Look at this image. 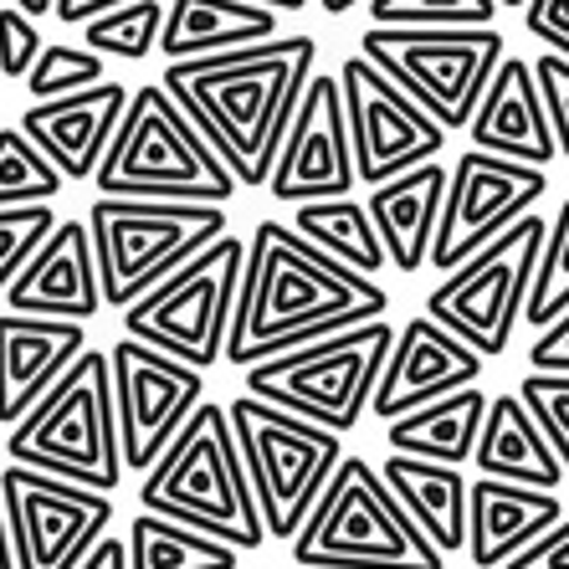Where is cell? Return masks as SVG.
Listing matches in <instances>:
<instances>
[{
	"mask_svg": "<svg viewBox=\"0 0 569 569\" xmlns=\"http://www.w3.org/2000/svg\"><path fill=\"white\" fill-rule=\"evenodd\" d=\"M359 57L396 82L400 93L441 129H467L488 93L492 72L503 67V31H426V27H365Z\"/></svg>",
	"mask_w": 569,
	"mask_h": 569,
	"instance_id": "cell-11",
	"label": "cell"
},
{
	"mask_svg": "<svg viewBox=\"0 0 569 569\" xmlns=\"http://www.w3.org/2000/svg\"><path fill=\"white\" fill-rule=\"evenodd\" d=\"M123 108H129L123 82L108 78L72 98L31 103L16 129L52 159V170L62 174V180H93L108 144H113V133H119V123H123Z\"/></svg>",
	"mask_w": 569,
	"mask_h": 569,
	"instance_id": "cell-20",
	"label": "cell"
},
{
	"mask_svg": "<svg viewBox=\"0 0 569 569\" xmlns=\"http://www.w3.org/2000/svg\"><path fill=\"white\" fill-rule=\"evenodd\" d=\"M78 569H129V543H123V533H103V539L82 555Z\"/></svg>",
	"mask_w": 569,
	"mask_h": 569,
	"instance_id": "cell-44",
	"label": "cell"
},
{
	"mask_svg": "<svg viewBox=\"0 0 569 569\" xmlns=\"http://www.w3.org/2000/svg\"><path fill=\"white\" fill-rule=\"evenodd\" d=\"M6 313L27 318H67L82 323L103 313V288H98L93 237L88 221H57V231L41 241V252L27 262V272L6 288Z\"/></svg>",
	"mask_w": 569,
	"mask_h": 569,
	"instance_id": "cell-19",
	"label": "cell"
},
{
	"mask_svg": "<svg viewBox=\"0 0 569 569\" xmlns=\"http://www.w3.org/2000/svg\"><path fill=\"white\" fill-rule=\"evenodd\" d=\"M313 37H278L247 52L206 57V62L164 67V93L190 119V129L206 139L237 190H267V174L278 164L282 133L292 123V108L303 98L308 78L318 72Z\"/></svg>",
	"mask_w": 569,
	"mask_h": 569,
	"instance_id": "cell-2",
	"label": "cell"
},
{
	"mask_svg": "<svg viewBox=\"0 0 569 569\" xmlns=\"http://www.w3.org/2000/svg\"><path fill=\"white\" fill-rule=\"evenodd\" d=\"M559 518H565L559 492L472 477V488H467V559L477 569H503L513 555H523L533 539L555 529Z\"/></svg>",
	"mask_w": 569,
	"mask_h": 569,
	"instance_id": "cell-23",
	"label": "cell"
},
{
	"mask_svg": "<svg viewBox=\"0 0 569 569\" xmlns=\"http://www.w3.org/2000/svg\"><path fill=\"white\" fill-rule=\"evenodd\" d=\"M355 149H349L345 93L333 72H313L292 108V123L282 133L278 164L267 174V196L282 206H313V200L355 196Z\"/></svg>",
	"mask_w": 569,
	"mask_h": 569,
	"instance_id": "cell-17",
	"label": "cell"
},
{
	"mask_svg": "<svg viewBox=\"0 0 569 569\" xmlns=\"http://www.w3.org/2000/svg\"><path fill=\"white\" fill-rule=\"evenodd\" d=\"M488 390H457L447 400H431L421 411L390 421L385 441L396 457H416V462H441V467H462L472 462L482 421H488Z\"/></svg>",
	"mask_w": 569,
	"mask_h": 569,
	"instance_id": "cell-28",
	"label": "cell"
},
{
	"mask_svg": "<svg viewBox=\"0 0 569 569\" xmlns=\"http://www.w3.org/2000/svg\"><path fill=\"white\" fill-rule=\"evenodd\" d=\"M88 237H93L103 308L123 313L174 267H186L196 252L226 237V206L98 196L88 206Z\"/></svg>",
	"mask_w": 569,
	"mask_h": 569,
	"instance_id": "cell-7",
	"label": "cell"
},
{
	"mask_svg": "<svg viewBox=\"0 0 569 569\" xmlns=\"http://www.w3.org/2000/svg\"><path fill=\"white\" fill-rule=\"evenodd\" d=\"M385 313H390V292L375 278L339 267L333 257L308 247L292 226L257 221L247 237V267H241L226 365L247 375L262 359L375 323Z\"/></svg>",
	"mask_w": 569,
	"mask_h": 569,
	"instance_id": "cell-1",
	"label": "cell"
},
{
	"mask_svg": "<svg viewBox=\"0 0 569 569\" xmlns=\"http://www.w3.org/2000/svg\"><path fill=\"white\" fill-rule=\"evenodd\" d=\"M62 174L21 129H0V211L16 206H52L62 196Z\"/></svg>",
	"mask_w": 569,
	"mask_h": 569,
	"instance_id": "cell-32",
	"label": "cell"
},
{
	"mask_svg": "<svg viewBox=\"0 0 569 569\" xmlns=\"http://www.w3.org/2000/svg\"><path fill=\"white\" fill-rule=\"evenodd\" d=\"M513 396L523 400V411L533 416L539 437L549 441V451L559 457V467H565V477H569V375L529 370L523 380H518Z\"/></svg>",
	"mask_w": 569,
	"mask_h": 569,
	"instance_id": "cell-36",
	"label": "cell"
},
{
	"mask_svg": "<svg viewBox=\"0 0 569 569\" xmlns=\"http://www.w3.org/2000/svg\"><path fill=\"white\" fill-rule=\"evenodd\" d=\"M241 267H247V241L226 231L221 241L196 252L186 267H174L164 282H154L133 308H123V339L149 345L206 375L211 365L226 359Z\"/></svg>",
	"mask_w": 569,
	"mask_h": 569,
	"instance_id": "cell-10",
	"label": "cell"
},
{
	"mask_svg": "<svg viewBox=\"0 0 569 569\" xmlns=\"http://www.w3.org/2000/svg\"><path fill=\"white\" fill-rule=\"evenodd\" d=\"M533 82H539L549 133H555V154L569 159V62L565 57H533Z\"/></svg>",
	"mask_w": 569,
	"mask_h": 569,
	"instance_id": "cell-38",
	"label": "cell"
},
{
	"mask_svg": "<svg viewBox=\"0 0 569 569\" xmlns=\"http://www.w3.org/2000/svg\"><path fill=\"white\" fill-rule=\"evenodd\" d=\"M318 11H329V16H349L355 6H365V0H313Z\"/></svg>",
	"mask_w": 569,
	"mask_h": 569,
	"instance_id": "cell-48",
	"label": "cell"
},
{
	"mask_svg": "<svg viewBox=\"0 0 569 569\" xmlns=\"http://www.w3.org/2000/svg\"><path fill=\"white\" fill-rule=\"evenodd\" d=\"M523 31L549 47V57L569 62V0H529L523 11Z\"/></svg>",
	"mask_w": 569,
	"mask_h": 569,
	"instance_id": "cell-40",
	"label": "cell"
},
{
	"mask_svg": "<svg viewBox=\"0 0 569 569\" xmlns=\"http://www.w3.org/2000/svg\"><path fill=\"white\" fill-rule=\"evenodd\" d=\"M0 508H6L16 569H78L113 518L108 492H88L78 482L16 462L0 472Z\"/></svg>",
	"mask_w": 569,
	"mask_h": 569,
	"instance_id": "cell-13",
	"label": "cell"
},
{
	"mask_svg": "<svg viewBox=\"0 0 569 569\" xmlns=\"http://www.w3.org/2000/svg\"><path fill=\"white\" fill-rule=\"evenodd\" d=\"M467 133H472V149H482V154L549 170V159H559V154H555V133H549L539 82H533V62L503 57V67L492 72L488 93L477 103Z\"/></svg>",
	"mask_w": 569,
	"mask_h": 569,
	"instance_id": "cell-22",
	"label": "cell"
},
{
	"mask_svg": "<svg viewBox=\"0 0 569 569\" xmlns=\"http://www.w3.org/2000/svg\"><path fill=\"white\" fill-rule=\"evenodd\" d=\"M57 231V211L52 206H16V211H0V292L11 288L27 262L41 252V241Z\"/></svg>",
	"mask_w": 569,
	"mask_h": 569,
	"instance_id": "cell-37",
	"label": "cell"
},
{
	"mask_svg": "<svg viewBox=\"0 0 569 569\" xmlns=\"http://www.w3.org/2000/svg\"><path fill=\"white\" fill-rule=\"evenodd\" d=\"M498 11H529V0H492Z\"/></svg>",
	"mask_w": 569,
	"mask_h": 569,
	"instance_id": "cell-49",
	"label": "cell"
},
{
	"mask_svg": "<svg viewBox=\"0 0 569 569\" xmlns=\"http://www.w3.org/2000/svg\"><path fill=\"white\" fill-rule=\"evenodd\" d=\"M6 457L16 467H37L47 477L78 482L88 492H113L123 482L119 406L108 349H82V359L11 426Z\"/></svg>",
	"mask_w": 569,
	"mask_h": 569,
	"instance_id": "cell-4",
	"label": "cell"
},
{
	"mask_svg": "<svg viewBox=\"0 0 569 569\" xmlns=\"http://www.w3.org/2000/svg\"><path fill=\"white\" fill-rule=\"evenodd\" d=\"M37 57H41V27L27 21L21 11H11V6H0V78L27 82Z\"/></svg>",
	"mask_w": 569,
	"mask_h": 569,
	"instance_id": "cell-39",
	"label": "cell"
},
{
	"mask_svg": "<svg viewBox=\"0 0 569 569\" xmlns=\"http://www.w3.org/2000/svg\"><path fill=\"white\" fill-rule=\"evenodd\" d=\"M503 569H569V513L559 518L555 529L533 539L523 555H513Z\"/></svg>",
	"mask_w": 569,
	"mask_h": 569,
	"instance_id": "cell-41",
	"label": "cell"
},
{
	"mask_svg": "<svg viewBox=\"0 0 569 569\" xmlns=\"http://www.w3.org/2000/svg\"><path fill=\"white\" fill-rule=\"evenodd\" d=\"M472 462L492 482H513V488L533 492H559V482H565V467L549 451V441L539 437V426H533V416L523 411L518 396L488 400V421H482Z\"/></svg>",
	"mask_w": 569,
	"mask_h": 569,
	"instance_id": "cell-27",
	"label": "cell"
},
{
	"mask_svg": "<svg viewBox=\"0 0 569 569\" xmlns=\"http://www.w3.org/2000/svg\"><path fill=\"white\" fill-rule=\"evenodd\" d=\"M390 345H396L390 318L329 333V339H318V345L288 349V355H278V359L252 365V370H247V396L267 400V406H278V411L318 426V431L349 437V431L365 421V411H370L375 380H380V370H385Z\"/></svg>",
	"mask_w": 569,
	"mask_h": 569,
	"instance_id": "cell-8",
	"label": "cell"
},
{
	"mask_svg": "<svg viewBox=\"0 0 569 569\" xmlns=\"http://www.w3.org/2000/svg\"><path fill=\"white\" fill-rule=\"evenodd\" d=\"M159 31H164V6L159 0H129L119 11L88 21L82 47L103 62H144L159 52Z\"/></svg>",
	"mask_w": 569,
	"mask_h": 569,
	"instance_id": "cell-31",
	"label": "cell"
},
{
	"mask_svg": "<svg viewBox=\"0 0 569 569\" xmlns=\"http://www.w3.org/2000/svg\"><path fill=\"white\" fill-rule=\"evenodd\" d=\"M492 0H370V27H426V31H477L492 27Z\"/></svg>",
	"mask_w": 569,
	"mask_h": 569,
	"instance_id": "cell-34",
	"label": "cell"
},
{
	"mask_svg": "<svg viewBox=\"0 0 569 569\" xmlns=\"http://www.w3.org/2000/svg\"><path fill=\"white\" fill-rule=\"evenodd\" d=\"M139 503H144V513L170 518L180 529H196L206 539L231 543L237 555H252V549L267 543L237 437H231L226 406H216V400H206L190 416L186 431L144 472Z\"/></svg>",
	"mask_w": 569,
	"mask_h": 569,
	"instance_id": "cell-3",
	"label": "cell"
},
{
	"mask_svg": "<svg viewBox=\"0 0 569 569\" xmlns=\"http://www.w3.org/2000/svg\"><path fill=\"white\" fill-rule=\"evenodd\" d=\"M108 82V62L93 57L88 47H72V41H52V47H41L37 67L27 72V93L37 103H52V98H72L82 88H98Z\"/></svg>",
	"mask_w": 569,
	"mask_h": 569,
	"instance_id": "cell-35",
	"label": "cell"
},
{
	"mask_svg": "<svg viewBox=\"0 0 569 569\" xmlns=\"http://www.w3.org/2000/svg\"><path fill=\"white\" fill-rule=\"evenodd\" d=\"M385 488L406 508L416 529L426 533V543L441 559L462 555L467 549V488L472 477H462V467H441V462H416V457H385L380 467Z\"/></svg>",
	"mask_w": 569,
	"mask_h": 569,
	"instance_id": "cell-26",
	"label": "cell"
},
{
	"mask_svg": "<svg viewBox=\"0 0 569 569\" xmlns=\"http://www.w3.org/2000/svg\"><path fill=\"white\" fill-rule=\"evenodd\" d=\"M298 569H447L406 508L390 498L380 467L345 457L329 488L288 543Z\"/></svg>",
	"mask_w": 569,
	"mask_h": 569,
	"instance_id": "cell-6",
	"label": "cell"
},
{
	"mask_svg": "<svg viewBox=\"0 0 569 569\" xmlns=\"http://www.w3.org/2000/svg\"><path fill=\"white\" fill-rule=\"evenodd\" d=\"M226 421H231V437H237L267 539L292 543L298 529L308 523V513L318 508L323 488H329V477L345 462V437L318 431V426L252 396L226 400Z\"/></svg>",
	"mask_w": 569,
	"mask_h": 569,
	"instance_id": "cell-9",
	"label": "cell"
},
{
	"mask_svg": "<svg viewBox=\"0 0 569 569\" xmlns=\"http://www.w3.org/2000/svg\"><path fill=\"white\" fill-rule=\"evenodd\" d=\"M98 196L113 200H186V206H226L237 180L206 149L190 119L170 103V93L149 82L129 93L123 123L93 174Z\"/></svg>",
	"mask_w": 569,
	"mask_h": 569,
	"instance_id": "cell-5",
	"label": "cell"
},
{
	"mask_svg": "<svg viewBox=\"0 0 569 569\" xmlns=\"http://www.w3.org/2000/svg\"><path fill=\"white\" fill-rule=\"evenodd\" d=\"M108 375H113V406H119V447L123 472L144 477L164 457L186 421L206 406V375L159 355L133 339H113L108 349Z\"/></svg>",
	"mask_w": 569,
	"mask_h": 569,
	"instance_id": "cell-14",
	"label": "cell"
},
{
	"mask_svg": "<svg viewBox=\"0 0 569 569\" xmlns=\"http://www.w3.org/2000/svg\"><path fill=\"white\" fill-rule=\"evenodd\" d=\"M292 231H298L308 247H318L323 257H333L339 267L359 272V278H375L385 267V247H380V237H375V221L359 196L292 206Z\"/></svg>",
	"mask_w": 569,
	"mask_h": 569,
	"instance_id": "cell-29",
	"label": "cell"
},
{
	"mask_svg": "<svg viewBox=\"0 0 569 569\" xmlns=\"http://www.w3.org/2000/svg\"><path fill=\"white\" fill-rule=\"evenodd\" d=\"M543 221L539 211L523 216L518 226H508L498 241H488L477 257H467L457 272L437 282L426 292V318L441 323L451 339H462L482 365L498 355H508L513 329L523 323L529 308V288H533V267L543 252Z\"/></svg>",
	"mask_w": 569,
	"mask_h": 569,
	"instance_id": "cell-12",
	"label": "cell"
},
{
	"mask_svg": "<svg viewBox=\"0 0 569 569\" xmlns=\"http://www.w3.org/2000/svg\"><path fill=\"white\" fill-rule=\"evenodd\" d=\"M119 6H129V0H57L52 16L62 21V27H88V21H98V16L119 11Z\"/></svg>",
	"mask_w": 569,
	"mask_h": 569,
	"instance_id": "cell-43",
	"label": "cell"
},
{
	"mask_svg": "<svg viewBox=\"0 0 569 569\" xmlns=\"http://www.w3.org/2000/svg\"><path fill=\"white\" fill-rule=\"evenodd\" d=\"M549 190V174L518 159H498L482 149H462L447 170V200H441L431 267L457 272L467 257H477L488 241H498L508 226L533 216L539 196Z\"/></svg>",
	"mask_w": 569,
	"mask_h": 569,
	"instance_id": "cell-15",
	"label": "cell"
},
{
	"mask_svg": "<svg viewBox=\"0 0 569 569\" xmlns=\"http://www.w3.org/2000/svg\"><path fill=\"white\" fill-rule=\"evenodd\" d=\"M477 380H482V359H477L462 339H451L441 323L416 313L406 329H396V345H390L385 370H380V380H375L370 411L390 426V421H400V416L431 406V400L472 390Z\"/></svg>",
	"mask_w": 569,
	"mask_h": 569,
	"instance_id": "cell-18",
	"label": "cell"
},
{
	"mask_svg": "<svg viewBox=\"0 0 569 569\" xmlns=\"http://www.w3.org/2000/svg\"><path fill=\"white\" fill-rule=\"evenodd\" d=\"M0 569H16V559H11V533H6V508H0Z\"/></svg>",
	"mask_w": 569,
	"mask_h": 569,
	"instance_id": "cell-47",
	"label": "cell"
},
{
	"mask_svg": "<svg viewBox=\"0 0 569 569\" xmlns=\"http://www.w3.org/2000/svg\"><path fill=\"white\" fill-rule=\"evenodd\" d=\"M529 370H539V375H569V313L555 318V323H549V329L533 339Z\"/></svg>",
	"mask_w": 569,
	"mask_h": 569,
	"instance_id": "cell-42",
	"label": "cell"
},
{
	"mask_svg": "<svg viewBox=\"0 0 569 569\" xmlns=\"http://www.w3.org/2000/svg\"><path fill=\"white\" fill-rule=\"evenodd\" d=\"M247 6H262V11H272V16H298V11H308L313 0H247Z\"/></svg>",
	"mask_w": 569,
	"mask_h": 569,
	"instance_id": "cell-45",
	"label": "cell"
},
{
	"mask_svg": "<svg viewBox=\"0 0 569 569\" xmlns=\"http://www.w3.org/2000/svg\"><path fill=\"white\" fill-rule=\"evenodd\" d=\"M129 569H241V555L221 539L180 529L170 518H129Z\"/></svg>",
	"mask_w": 569,
	"mask_h": 569,
	"instance_id": "cell-30",
	"label": "cell"
},
{
	"mask_svg": "<svg viewBox=\"0 0 569 569\" xmlns=\"http://www.w3.org/2000/svg\"><path fill=\"white\" fill-rule=\"evenodd\" d=\"M569 313V200L555 211L549 231H543V252L533 267V288H529V308H523V323L529 329H549L555 318Z\"/></svg>",
	"mask_w": 569,
	"mask_h": 569,
	"instance_id": "cell-33",
	"label": "cell"
},
{
	"mask_svg": "<svg viewBox=\"0 0 569 569\" xmlns=\"http://www.w3.org/2000/svg\"><path fill=\"white\" fill-rule=\"evenodd\" d=\"M441 200H447V164H441V159L370 190L365 211H370V221H375L385 262L396 267V272H421V267L431 262Z\"/></svg>",
	"mask_w": 569,
	"mask_h": 569,
	"instance_id": "cell-25",
	"label": "cell"
},
{
	"mask_svg": "<svg viewBox=\"0 0 569 569\" xmlns=\"http://www.w3.org/2000/svg\"><path fill=\"white\" fill-rule=\"evenodd\" d=\"M339 93H345V123H349V149H355V174L359 186H385L400 174L437 164L447 149V129L437 119H426L396 82H385L365 57L339 62Z\"/></svg>",
	"mask_w": 569,
	"mask_h": 569,
	"instance_id": "cell-16",
	"label": "cell"
},
{
	"mask_svg": "<svg viewBox=\"0 0 569 569\" xmlns=\"http://www.w3.org/2000/svg\"><path fill=\"white\" fill-rule=\"evenodd\" d=\"M6 6H11V11H21L27 21H41V16H52L57 0H6Z\"/></svg>",
	"mask_w": 569,
	"mask_h": 569,
	"instance_id": "cell-46",
	"label": "cell"
},
{
	"mask_svg": "<svg viewBox=\"0 0 569 569\" xmlns=\"http://www.w3.org/2000/svg\"><path fill=\"white\" fill-rule=\"evenodd\" d=\"M282 37V16L247 6V0H170L164 6V31H159V57L164 62H206V57L247 52Z\"/></svg>",
	"mask_w": 569,
	"mask_h": 569,
	"instance_id": "cell-24",
	"label": "cell"
},
{
	"mask_svg": "<svg viewBox=\"0 0 569 569\" xmlns=\"http://www.w3.org/2000/svg\"><path fill=\"white\" fill-rule=\"evenodd\" d=\"M88 349V329L67 323V318H27V313H0V426L11 431L27 421L57 380Z\"/></svg>",
	"mask_w": 569,
	"mask_h": 569,
	"instance_id": "cell-21",
	"label": "cell"
}]
</instances>
